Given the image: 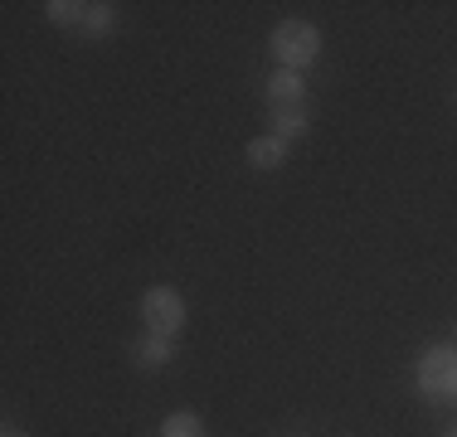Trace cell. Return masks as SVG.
Masks as SVG:
<instances>
[{"label":"cell","mask_w":457,"mask_h":437,"mask_svg":"<svg viewBox=\"0 0 457 437\" xmlns=\"http://www.w3.org/2000/svg\"><path fill=\"white\" fill-rule=\"evenodd\" d=\"M45 15L54 20V25H63V29H83V15H88V5H83V0H49Z\"/></svg>","instance_id":"7"},{"label":"cell","mask_w":457,"mask_h":437,"mask_svg":"<svg viewBox=\"0 0 457 437\" xmlns=\"http://www.w3.org/2000/svg\"><path fill=\"white\" fill-rule=\"evenodd\" d=\"M268 103H273V112H292V107H302V103H307V78H302V73L278 69L273 78H268Z\"/></svg>","instance_id":"4"},{"label":"cell","mask_w":457,"mask_h":437,"mask_svg":"<svg viewBox=\"0 0 457 437\" xmlns=\"http://www.w3.org/2000/svg\"><path fill=\"white\" fill-rule=\"evenodd\" d=\"M448 437H457V428H453V433H448Z\"/></svg>","instance_id":"12"},{"label":"cell","mask_w":457,"mask_h":437,"mask_svg":"<svg viewBox=\"0 0 457 437\" xmlns=\"http://www.w3.org/2000/svg\"><path fill=\"white\" fill-rule=\"evenodd\" d=\"M0 437H29V433H20V428H5V433H0Z\"/></svg>","instance_id":"11"},{"label":"cell","mask_w":457,"mask_h":437,"mask_svg":"<svg viewBox=\"0 0 457 437\" xmlns=\"http://www.w3.org/2000/svg\"><path fill=\"white\" fill-rule=\"evenodd\" d=\"M268 49H273V59L287 73H302V69L317 63L321 35H317V25H307V20H282V25L273 29V39H268Z\"/></svg>","instance_id":"1"},{"label":"cell","mask_w":457,"mask_h":437,"mask_svg":"<svg viewBox=\"0 0 457 437\" xmlns=\"http://www.w3.org/2000/svg\"><path fill=\"white\" fill-rule=\"evenodd\" d=\"M419 389L433 403L457 399V345H428L419 359Z\"/></svg>","instance_id":"2"},{"label":"cell","mask_w":457,"mask_h":437,"mask_svg":"<svg viewBox=\"0 0 457 437\" xmlns=\"http://www.w3.org/2000/svg\"><path fill=\"white\" fill-rule=\"evenodd\" d=\"M132 355H137V365L141 369H161V365H170V355H176V341L170 335H141V341L132 345Z\"/></svg>","instance_id":"5"},{"label":"cell","mask_w":457,"mask_h":437,"mask_svg":"<svg viewBox=\"0 0 457 437\" xmlns=\"http://www.w3.org/2000/svg\"><path fill=\"white\" fill-rule=\"evenodd\" d=\"M282 161H287V141H282V136H253V141H248V166L278 170Z\"/></svg>","instance_id":"6"},{"label":"cell","mask_w":457,"mask_h":437,"mask_svg":"<svg viewBox=\"0 0 457 437\" xmlns=\"http://www.w3.org/2000/svg\"><path fill=\"white\" fill-rule=\"evenodd\" d=\"M273 136H282V141L307 136V112H302V107H292V112H273Z\"/></svg>","instance_id":"8"},{"label":"cell","mask_w":457,"mask_h":437,"mask_svg":"<svg viewBox=\"0 0 457 437\" xmlns=\"http://www.w3.org/2000/svg\"><path fill=\"white\" fill-rule=\"evenodd\" d=\"M137 311H141V326H146L151 335H170V341H176L185 331V297L176 287H151Z\"/></svg>","instance_id":"3"},{"label":"cell","mask_w":457,"mask_h":437,"mask_svg":"<svg viewBox=\"0 0 457 437\" xmlns=\"http://www.w3.org/2000/svg\"><path fill=\"white\" fill-rule=\"evenodd\" d=\"M161 437H204L200 413H170V418L161 423Z\"/></svg>","instance_id":"9"},{"label":"cell","mask_w":457,"mask_h":437,"mask_svg":"<svg viewBox=\"0 0 457 437\" xmlns=\"http://www.w3.org/2000/svg\"><path fill=\"white\" fill-rule=\"evenodd\" d=\"M112 5H103V0H97V5H88V15H83V35H107V29H112Z\"/></svg>","instance_id":"10"}]
</instances>
